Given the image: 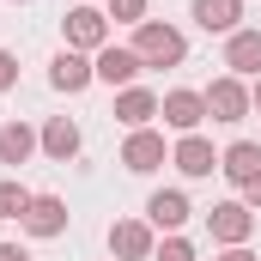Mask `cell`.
<instances>
[{"label": "cell", "mask_w": 261, "mask_h": 261, "mask_svg": "<svg viewBox=\"0 0 261 261\" xmlns=\"http://www.w3.org/2000/svg\"><path fill=\"white\" fill-rule=\"evenodd\" d=\"M134 55L146 67H176L189 55V37L176 31V24H158V18H146V24H134Z\"/></svg>", "instance_id": "1"}, {"label": "cell", "mask_w": 261, "mask_h": 261, "mask_svg": "<svg viewBox=\"0 0 261 261\" xmlns=\"http://www.w3.org/2000/svg\"><path fill=\"white\" fill-rule=\"evenodd\" d=\"M61 31H67V49H79V55L110 49V12H97V6H73L61 18Z\"/></svg>", "instance_id": "2"}, {"label": "cell", "mask_w": 261, "mask_h": 261, "mask_svg": "<svg viewBox=\"0 0 261 261\" xmlns=\"http://www.w3.org/2000/svg\"><path fill=\"white\" fill-rule=\"evenodd\" d=\"M200 97H206V116H213V122H243V116L255 110V103H249V85H243L237 73L213 79V85H206Z\"/></svg>", "instance_id": "3"}, {"label": "cell", "mask_w": 261, "mask_h": 261, "mask_svg": "<svg viewBox=\"0 0 261 261\" xmlns=\"http://www.w3.org/2000/svg\"><path fill=\"white\" fill-rule=\"evenodd\" d=\"M206 231H213L225 249H237V243H249V231H255V213H249L243 200H219V206L206 213Z\"/></svg>", "instance_id": "4"}, {"label": "cell", "mask_w": 261, "mask_h": 261, "mask_svg": "<svg viewBox=\"0 0 261 261\" xmlns=\"http://www.w3.org/2000/svg\"><path fill=\"white\" fill-rule=\"evenodd\" d=\"M158 116H164V128H176V134H200V122H206V97L176 85V91H164Z\"/></svg>", "instance_id": "5"}, {"label": "cell", "mask_w": 261, "mask_h": 261, "mask_svg": "<svg viewBox=\"0 0 261 261\" xmlns=\"http://www.w3.org/2000/svg\"><path fill=\"white\" fill-rule=\"evenodd\" d=\"M122 164H128L134 176H152L158 164H170V152H164V134L134 128V134H128V146H122Z\"/></svg>", "instance_id": "6"}, {"label": "cell", "mask_w": 261, "mask_h": 261, "mask_svg": "<svg viewBox=\"0 0 261 261\" xmlns=\"http://www.w3.org/2000/svg\"><path fill=\"white\" fill-rule=\"evenodd\" d=\"M91 79H97V67H91V55H79V49H61V55L49 61V85L67 91V97H79Z\"/></svg>", "instance_id": "7"}, {"label": "cell", "mask_w": 261, "mask_h": 261, "mask_svg": "<svg viewBox=\"0 0 261 261\" xmlns=\"http://www.w3.org/2000/svg\"><path fill=\"white\" fill-rule=\"evenodd\" d=\"M152 249H158V243H152V225H146V219L110 225V255H116V261H146Z\"/></svg>", "instance_id": "8"}, {"label": "cell", "mask_w": 261, "mask_h": 261, "mask_svg": "<svg viewBox=\"0 0 261 261\" xmlns=\"http://www.w3.org/2000/svg\"><path fill=\"white\" fill-rule=\"evenodd\" d=\"M31 237H61L67 231V200L61 195H31V213L18 219Z\"/></svg>", "instance_id": "9"}, {"label": "cell", "mask_w": 261, "mask_h": 261, "mask_svg": "<svg viewBox=\"0 0 261 261\" xmlns=\"http://www.w3.org/2000/svg\"><path fill=\"white\" fill-rule=\"evenodd\" d=\"M225 67L237 79H261V31H231L225 37Z\"/></svg>", "instance_id": "10"}, {"label": "cell", "mask_w": 261, "mask_h": 261, "mask_svg": "<svg viewBox=\"0 0 261 261\" xmlns=\"http://www.w3.org/2000/svg\"><path fill=\"white\" fill-rule=\"evenodd\" d=\"M91 67H97V79H103V85H122V91H128L134 79H140V55H134V49H116V43H110V49H97V55H91Z\"/></svg>", "instance_id": "11"}, {"label": "cell", "mask_w": 261, "mask_h": 261, "mask_svg": "<svg viewBox=\"0 0 261 261\" xmlns=\"http://www.w3.org/2000/svg\"><path fill=\"white\" fill-rule=\"evenodd\" d=\"M219 170H225L237 189H249V182L261 176V146H255V140H231V146L219 152Z\"/></svg>", "instance_id": "12"}, {"label": "cell", "mask_w": 261, "mask_h": 261, "mask_svg": "<svg viewBox=\"0 0 261 261\" xmlns=\"http://www.w3.org/2000/svg\"><path fill=\"white\" fill-rule=\"evenodd\" d=\"M170 164H176L182 176H213V170H219V152H213V140L182 134V140H176V152H170Z\"/></svg>", "instance_id": "13"}, {"label": "cell", "mask_w": 261, "mask_h": 261, "mask_svg": "<svg viewBox=\"0 0 261 261\" xmlns=\"http://www.w3.org/2000/svg\"><path fill=\"white\" fill-rule=\"evenodd\" d=\"M158 103H164L158 91H146V85H128V91H116V122L134 134V128H146V122L158 116Z\"/></svg>", "instance_id": "14"}, {"label": "cell", "mask_w": 261, "mask_h": 261, "mask_svg": "<svg viewBox=\"0 0 261 261\" xmlns=\"http://www.w3.org/2000/svg\"><path fill=\"white\" fill-rule=\"evenodd\" d=\"M189 213H195V206H189L182 189H158V195L146 200V219H152L158 231H182V225H189Z\"/></svg>", "instance_id": "15"}, {"label": "cell", "mask_w": 261, "mask_h": 261, "mask_svg": "<svg viewBox=\"0 0 261 261\" xmlns=\"http://www.w3.org/2000/svg\"><path fill=\"white\" fill-rule=\"evenodd\" d=\"M237 18H243V0H195V24H200V31L231 37V31H243Z\"/></svg>", "instance_id": "16"}, {"label": "cell", "mask_w": 261, "mask_h": 261, "mask_svg": "<svg viewBox=\"0 0 261 261\" xmlns=\"http://www.w3.org/2000/svg\"><path fill=\"white\" fill-rule=\"evenodd\" d=\"M37 140H43V152H49L55 164H67V158L79 152V122H73V116H49V128L37 134Z\"/></svg>", "instance_id": "17"}, {"label": "cell", "mask_w": 261, "mask_h": 261, "mask_svg": "<svg viewBox=\"0 0 261 261\" xmlns=\"http://www.w3.org/2000/svg\"><path fill=\"white\" fill-rule=\"evenodd\" d=\"M37 146H43V140L24 128V122H6V128H0V164H24Z\"/></svg>", "instance_id": "18"}, {"label": "cell", "mask_w": 261, "mask_h": 261, "mask_svg": "<svg viewBox=\"0 0 261 261\" xmlns=\"http://www.w3.org/2000/svg\"><path fill=\"white\" fill-rule=\"evenodd\" d=\"M31 213V189L24 182H0V219H24Z\"/></svg>", "instance_id": "19"}, {"label": "cell", "mask_w": 261, "mask_h": 261, "mask_svg": "<svg viewBox=\"0 0 261 261\" xmlns=\"http://www.w3.org/2000/svg\"><path fill=\"white\" fill-rule=\"evenodd\" d=\"M152 261H195V243H189V237H176V231H170V237H164V243H158V249H152Z\"/></svg>", "instance_id": "20"}, {"label": "cell", "mask_w": 261, "mask_h": 261, "mask_svg": "<svg viewBox=\"0 0 261 261\" xmlns=\"http://www.w3.org/2000/svg\"><path fill=\"white\" fill-rule=\"evenodd\" d=\"M110 18L116 24H146V0H110Z\"/></svg>", "instance_id": "21"}, {"label": "cell", "mask_w": 261, "mask_h": 261, "mask_svg": "<svg viewBox=\"0 0 261 261\" xmlns=\"http://www.w3.org/2000/svg\"><path fill=\"white\" fill-rule=\"evenodd\" d=\"M12 85H18V55L0 49V91H12Z\"/></svg>", "instance_id": "22"}, {"label": "cell", "mask_w": 261, "mask_h": 261, "mask_svg": "<svg viewBox=\"0 0 261 261\" xmlns=\"http://www.w3.org/2000/svg\"><path fill=\"white\" fill-rule=\"evenodd\" d=\"M0 261H31V255H24L18 243H0Z\"/></svg>", "instance_id": "23"}, {"label": "cell", "mask_w": 261, "mask_h": 261, "mask_svg": "<svg viewBox=\"0 0 261 261\" xmlns=\"http://www.w3.org/2000/svg\"><path fill=\"white\" fill-rule=\"evenodd\" d=\"M243 206H261V176L249 182V189H243Z\"/></svg>", "instance_id": "24"}, {"label": "cell", "mask_w": 261, "mask_h": 261, "mask_svg": "<svg viewBox=\"0 0 261 261\" xmlns=\"http://www.w3.org/2000/svg\"><path fill=\"white\" fill-rule=\"evenodd\" d=\"M219 261H255V255H249V249L237 243V249H225V255H219Z\"/></svg>", "instance_id": "25"}, {"label": "cell", "mask_w": 261, "mask_h": 261, "mask_svg": "<svg viewBox=\"0 0 261 261\" xmlns=\"http://www.w3.org/2000/svg\"><path fill=\"white\" fill-rule=\"evenodd\" d=\"M249 103H255V110H261V79H255V85H249Z\"/></svg>", "instance_id": "26"}]
</instances>
